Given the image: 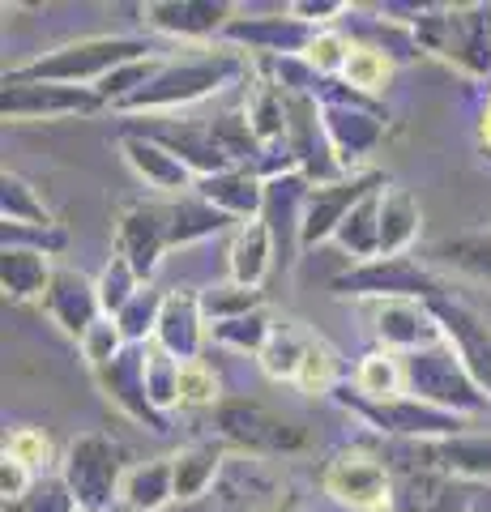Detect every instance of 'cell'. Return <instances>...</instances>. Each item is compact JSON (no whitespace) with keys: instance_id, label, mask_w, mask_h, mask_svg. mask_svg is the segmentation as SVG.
Returning a JSON list of instances; mask_svg holds the SVG:
<instances>
[{"instance_id":"1","label":"cell","mask_w":491,"mask_h":512,"mask_svg":"<svg viewBox=\"0 0 491 512\" xmlns=\"http://www.w3.org/2000/svg\"><path fill=\"white\" fill-rule=\"evenodd\" d=\"M133 133H146L154 141L180 158V163L197 175V180H210V175H223L235 167H257V137L248 128L244 111H227L218 120H167V116H150L141 124H124Z\"/></svg>"},{"instance_id":"2","label":"cell","mask_w":491,"mask_h":512,"mask_svg":"<svg viewBox=\"0 0 491 512\" xmlns=\"http://www.w3.org/2000/svg\"><path fill=\"white\" fill-rule=\"evenodd\" d=\"M248 69L244 64V52H235V47H197L193 56H180V60H163L158 64V73L150 77L146 86L137 94H129L116 111L124 116H171V111H184L201 99H210V94L227 90L235 77Z\"/></svg>"},{"instance_id":"3","label":"cell","mask_w":491,"mask_h":512,"mask_svg":"<svg viewBox=\"0 0 491 512\" xmlns=\"http://www.w3.org/2000/svg\"><path fill=\"white\" fill-rule=\"evenodd\" d=\"M415 52L453 64L483 82L491 77V5H436L415 9Z\"/></svg>"},{"instance_id":"4","label":"cell","mask_w":491,"mask_h":512,"mask_svg":"<svg viewBox=\"0 0 491 512\" xmlns=\"http://www.w3.org/2000/svg\"><path fill=\"white\" fill-rule=\"evenodd\" d=\"M150 60V43L133 39V35H90V39H73L60 43L52 52H43L39 60L22 64V69H9V77H22V82H60V86H99L107 82L124 64Z\"/></svg>"},{"instance_id":"5","label":"cell","mask_w":491,"mask_h":512,"mask_svg":"<svg viewBox=\"0 0 491 512\" xmlns=\"http://www.w3.org/2000/svg\"><path fill=\"white\" fill-rule=\"evenodd\" d=\"M129 470L133 466L124 444L107 431H86V436L69 440L65 457H60V478L69 483L82 512H112V500L120 495Z\"/></svg>"},{"instance_id":"6","label":"cell","mask_w":491,"mask_h":512,"mask_svg":"<svg viewBox=\"0 0 491 512\" xmlns=\"http://www.w3.org/2000/svg\"><path fill=\"white\" fill-rule=\"evenodd\" d=\"M316 103H321L325 137H329V146H334L342 171L359 175L363 163H368V154L385 141L389 116L376 103H368V94H359V90L342 86V82H325Z\"/></svg>"},{"instance_id":"7","label":"cell","mask_w":491,"mask_h":512,"mask_svg":"<svg viewBox=\"0 0 491 512\" xmlns=\"http://www.w3.org/2000/svg\"><path fill=\"white\" fill-rule=\"evenodd\" d=\"M402 372H406V397H419V402L436 410H449L466 419V414H479L487 406V393L474 384V376L466 372V363L457 359V350L449 342L406 355Z\"/></svg>"},{"instance_id":"8","label":"cell","mask_w":491,"mask_h":512,"mask_svg":"<svg viewBox=\"0 0 491 512\" xmlns=\"http://www.w3.org/2000/svg\"><path fill=\"white\" fill-rule=\"evenodd\" d=\"M334 295L342 299H372V303H385V299H445V282H440L432 269H423L419 261L410 256H376V261H363L351 265L346 274L334 278Z\"/></svg>"},{"instance_id":"9","label":"cell","mask_w":491,"mask_h":512,"mask_svg":"<svg viewBox=\"0 0 491 512\" xmlns=\"http://www.w3.org/2000/svg\"><path fill=\"white\" fill-rule=\"evenodd\" d=\"M338 402L368 419L376 431H389V436H402L406 444H423V440H445V436H462L466 419L462 414H449V410H436L419 402V397H398V402H368L351 389L338 393Z\"/></svg>"},{"instance_id":"10","label":"cell","mask_w":491,"mask_h":512,"mask_svg":"<svg viewBox=\"0 0 491 512\" xmlns=\"http://www.w3.org/2000/svg\"><path fill=\"white\" fill-rule=\"evenodd\" d=\"M99 107V90L90 86H60V82H22V77L5 73V90H0V111L9 124H52L73 116H94Z\"/></svg>"},{"instance_id":"11","label":"cell","mask_w":491,"mask_h":512,"mask_svg":"<svg viewBox=\"0 0 491 512\" xmlns=\"http://www.w3.org/2000/svg\"><path fill=\"white\" fill-rule=\"evenodd\" d=\"M214 427L223 440L248 448V453H299V448H308L304 427L248 402V397H231V402L214 406Z\"/></svg>"},{"instance_id":"12","label":"cell","mask_w":491,"mask_h":512,"mask_svg":"<svg viewBox=\"0 0 491 512\" xmlns=\"http://www.w3.org/2000/svg\"><path fill=\"white\" fill-rule=\"evenodd\" d=\"M321 487L334 504L351 512H385L393 508V478L380 466V457L363 453V448H346L321 474Z\"/></svg>"},{"instance_id":"13","label":"cell","mask_w":491,"mask_h":512,"mask_svg":"<svg viewBox=\"0 0 491 512\" xmlns=\"http://www.w3.org/2000/svg\"><path fill=\"white\" fill-rule=\"evenodd\" d=\"M389 188L385 171H359V175H342L334 184H316L308 192V210H304V231H299V248H321L334 244L338 227L359 201H368L372 192Z\"/></svg>"},{"instance_id":"14","label":"cell","mask_w":491,"mask_h":512,"mask_svg":"<svg viewBox=\"0 0 491 512\" xmlns=\"http://www.w3.org/2000/svg\"><path fill=\"white\" fill-rule=\"evenodd\" d=\"M163 252H171V227H167V205L158 201H133L116 218V256H124L141 282L154 278Z\"/></svg>"},{"instance_id":"15","label":"cell","mask_w":491,"mask_h":512,"mask_svg":"<svg viewBox=\"0 0 491 512\" xmlns=\"http://www.w3.org/2000/svg\"><path fill=\"white\" fill-rule=\"evenodd\" d=\"M372 333L380 350L389 355H415V350H432L445 342V329H440L436 312L427 308L423 299H385L372 303Z\"/></svg>"},{"instance_id":"16","label":"cell","mask_w":491,"mask_h":512,"mask_svg":"<svg viewBox=\"0 0 491 512\" xmlns=\"http://www.w3.org/2000/svg\"><path fill=\"white\" fill-rule=\"evenodd\" d=\"M94 380H99V389H103L107 402H112L120 414H129L133 423H146L150 431H158V436L171 427L167 414H158L154 402H150V389H146V346H129L120 359L99 367Z\"/></svg>"},{"instance_id":"17","label":"cell","mask_w":491,"mask_h":512,"mask_svg":"<svg viewBox=\"0 0 491 512\" xmlns=\"http://www.w3.org/2000/svg\"><path fill=\"white\" fill-rule=\"evenodd\" d=\"M316 39V26L299 22L295 13H269V18H235L227 26L223 43L235 52H252L265 60H282V56H308V47Z\"/></svg>"},{"instance_id":"18","label":"cell","mask_w":491,"mask_h":512,"mask_svg":"<svg viewBox=\"0 0 491 512\" xmlns=\"http://www.w3.org/2000/svg\"><path fill=\"white\" fill-rule=\"evenodd\" d=\"M427 308L436 312L440 329H445V342L457 350V359L466 363V372L474 376V384H479L491 402V325L474 308H466V303H457L449 295L432 299Z\"/></svg>"},{"instance_id":"19","label":"cell","mask_w":491,"mask_h":512,"mask_svg":"<svg viewBox=\"0 0 491 512\" xmlns=\"http://www.w3.org/2000/svg\"><path fill=\"white\" fill-rule=\"evenodd\" d=\"M141 22L158 35L171 39H214L227 35V26L235 22V5L227 0H150L141 9Z\"/></svg>"},{"instance_id":"20","label":"cell","mask_w":491,"mask_h":512,"mask_svg":"<svg viewBox=\"0 0 491 512\" xmlns=\"http://www.w3.org/2000/svg\"><path fill=\"white\" fill-rule=\"evenodd\" d=\"M410 457L419 470H432L440 478H466V483H487L491 487V436H445V440H423L410 444Z\"/></svg>"},{"instance_id":"21","label":"cell","mask_w":491,"mask_h":512,"mask_svg":"<svg viewBox=\"0 0 491 512\" xmlns=\"http://www.w3.org/2000/svg\"><path fill=\"white\" fill-rule=\"evenodd\" d=\"M120 154H124V163L133 167L137 180L146 188H154V192H163V197H188V192H197V175L188 171L180 158L163 146V141L124 128L120 133Z\"/></svg>"},{"instance_id":"22","label":"cell","mask_w":491,"mask_h":512,"mask_svg":"<svg viewBox=\"0 0 491 512\" xmlns=\"http://www.w3.org/2000/svg\"><path fill=\"white\" fill-rule=\"evenodd\" d=\"M205 338H210V320L201 308V291L193 286H171L163 303V320H158L154 346H163L167 355H176L180 363H197Z\"/></svg>"},{"instance_id":"23","label":"cell","mask_w":491,"mask_h":512,"mask_svg":"<svg viewBox=\"0 0 491 512\" xmlns=\"http://www.w3.org/2000/svg\"><path fill=\"white\" fill-rule=\"evenodd\" d=\"M43 312L52 316V325H60L69 338L82 342L86 333L103 320V303H99V282L86 278L82 269H56L52 286L43 295Z\"/></svg>"},{"instance_id":"24","label":"cell","mask_w":491,"mask_h":512,"mask_svg":"<svg viewBox=\"0 0 491 512\" xmlns=\"http://www.w3.org/2000/svg\"><path fill=\"white\" fill-rule=\"evenodd\" d=\"M308 192L312 184L299 171L278 175V180H265V210L261 222L274 235V248L291 261V252L299 244V231H304V210H308Z\"/></svg>"},{"instance_id":"25","label":"cell","mask_w":491,"mask_h":512,"mask_svg":"<svg viewBox=\"0 0 491 512\" xmlns=\"http://www.w3.org/2000/svg\"><path fill=\"white\" fill-rule=\"evenodd\" d=\"M197 197L210 201L214 210H223L231 222H257L265 210V175L257 167H235L210 180H197Z\"/></svg>"},{"instance_id":"26","label":"cell","mask_w":491,"mask_h":512,"mask_svg":"<svg viewBox=\"0 0 491 512\" xmlns=\"http://www.w3.org/2000/svg\"><path fill=\"white\" fill-rule=\"evenodd\" d=\"M274 235L269 227L257 218V222H240L231 235V248H227V269H231V282L240 286H252V291H261V282L269 278V265H274Z\"/></svg>"},{"instance_id":"27","label":"cell","mask_w":491,"mask_h":512,"mask_svg":"<svg viewBox=\"0 0 491 512\" xmlns=\"http://www.w3.org/2000/svg\"><path fill=\"white\" fill-rule=\"evenodd\" d=\"M52 278H56V269H52V256L47 252L5 248V256H0V286H5L9 303H43Z\"/></svg>"},{"instance_id":"28","label":"cell","mask_w":491,"mask_h":512,"mask_svg":"<svg viewBox=\"0 0 491 512\" xmlns=\"http://www.w3.org/2000/svg\"><path fill=\"white\" fill-rule=\"evenodd\" d=\"M244 116H248V128L252 137H257V146L269 150V146H287V128H291V99L282 94L269 77H261L257 86H252L248 103H244Z\"/></svg>"},{"instance_id":"29","label":"cell","mask_w":491,"mask_h":512,"mask_svg":"<svg viewBox=\"0 0 491 512\" xmlns=\"http://www.w3.org/2000/svg\"><path fill=\"white\" fill-rule=\"evenodd\" d=\"M120 500L124 508L133 512H163L171 500H176V474H171V457H154V461H141L124 474V487H120Z\"/></svg>"},{"instance_id":"30","label":"cell","mask_w":491,"mask_h":512,"mask_svg":"<svg viewBox=\"0 0 491 512\" xmlns=\"http://www.w3.org/2000/svg\"><path fill=\"white\" fill-rule=\"evenodd\" d=\"M423 214L406 188L380 192V256H402L419 239Z\"/></svg>"},{"instance_id":"31","label":"cell","mask_w":491,"mask_h":512,"mask_svg":"<svg viewBox=\"0 0 491 512\" xmlns=\"http://www.w3.org/2000/svg\"><path fill=\"white\" fill-rule=\"evenodd\" d=\"M0 218L9 227H30V231H56L60 222L56 214L47 210V201L39 197V188L22 180L18 171H5L0 175Z\"/></svg>"},{"instance_id":"32","label":"cell","mask_w":491,"mask_h":512,"mask_svg":"<svg viewBox=\"0 0 491 512\" xmlns=\"http://www.w3.org/2000/svg\"><path fill=\"white\" fill-rule=\"evenodd\" d=\"M227 214L214 210L210 201H201L197 192H188V197H176L167 201V227H171V248H188V244H201V239H210L218 231H227Z\"/></svg>"},{"instance_id":"33","label":"cell","mask_w":491,"mask_h":512,"mask_svg":"<svg viewBox=\"0 0 491 512\" xmlns=\"http://www.w3.org/2000/svg\"><path fill=\"white\" fill-rule=\"evenodd\" d=\"M432 256L445 269H453V274L491 286V227L487 231H466V235L440 239V244L432 248Z\"/></svg>"},{"instance_id":"34","label":"cell","mask_w":491,"mask_h":512,"mask_svg":"<svg viewBox=\"0 0 491 512\" xmlns=\"http://www.w3.org/2000/svg\"><path fill=\"white\" fill-rule=\"evenodd\" d=\"M380 192H385V188H380ZM380 192H372L368 201H359L355 210L346 214L338 235H334V244L351 256L355 265L376 261V256H380Z\"/></svg>"},{"instance_id":"35","label":"cell","mask_w":491,"mask_h":512,"mask_svg":"<svg viewBox=\"0 0 491 512\" xmlns=\"http://www.w3.org/2000/svg\"><path fill=\"white\" fill-rule=\"evenodd\" d=\"M308 342H312V333H304L295 320H278L274 333H269V342H265V350L257 355L261 372L269 380H291L295 384L299 363H304V355H308Z\"/></svg>"},{"instance_id":"36","label":"cell","mask_w":491,"mask_h":512,"mask_svg":"<svg viewBox=\"0 0 491 512\" xmlns=\"http://www.w3.org/2000/svg\"><path fill=\"white\" fill-rule=\"evenodd\" d=\"M355 393L368 397V402H398V397H406L402 355H389V350L363 355L355 367Z\"/></svg>"},{"instance_id":"37","label":"cell","mask_w":491,"mask_h":512,"mask_svg":"<svg viewBox=\"0 0 491 512\" xmlns=\"http://www.w3.org/2000/svg\"><path fill=\"white\" fill-rule=\"evenodd\" d=\"M218 466H223V453L218 444H188L171 457V474H176V500H197V495L210 491Z\"/></svg>"},{"instance_id":"38","label":"cell","mask_w":491,"mask_h":512,"mask_svg":"<svg viewBox=\"0 0 491 512\" xmlns=\"http://www.w3.org/2000/svg\"><path fill=\"white\" fill-rule=\"evenodd\" d=\"M163 303H167V291H158V286H141L133 295V303L116 316V325L124 329V342L129 346H150L154 333H158V320H163Z\"/></svg>"},{"instance_id":"39","label":"cell","mask_w":491,"mask_h":512,"mask_svg":"<svg viewBox=\"0 0 491 512\" xmlns=\"http://www.w3.org/2000/svg\"><path fill=\"white\" fill-rule=\"evenodd\" d=\"M274 325H278V320L261 308V312L223 320V325H210V338L218 346H227V350H240V355H261L265 342H269V333H274Z\"/></svg>"},{"instance_id":"40","label":"cell","mask_w":491,"mask_h":512,"mask_svg":"<svg viewBox=\"0 0 491 512\" xmlns=\"http://www.w3.org/2000/svg\"><path fill=\"white\" fill-rule=\"evenodd\" d=\"M180 372L184 363L176 355H167L163 346H146V389H150V402L158 414H171L180 406Z\"/></svg>"},{"instance_id":"41","label":"cell","mask_w":491,"mask_h":512,"mask_svg":"<svg viewBox=\"0 0 491 512\" xmlns=\"http://www.w3.org/2000/svg\"><path fill=\"white\" fill-rule=\"evenodd\" d=\"M389 77H393L389 52H380V47H372V43L351 47V60H346V69H342V86H351L359 94H380L389 86Z\"/></svg>"},{"instance_id":"42","label":"cell","mask_w":491,"mask_h":512,"mask_svg":"<svg viewBox=\"0 0 491 512\" xmlns=\"http://www.w3.org/2000/svg\"><path fill=\"white\" fill-rule=\"evenodd\" d=\"M338 372H342L338 350L329 346L325 338H312L304 363H299L295 389H299V393H308V397H321V393H329V389H338Z\"/></svg>"},{"instance_id":"43","label":"cell","mask_w":491,"mask_h":512,"mask_svg":"<svg viewBox=\"0 0 491 512\" xmlns=\"http://www.w3.org/2000/svg\"><path fill=\"white\" fill-rule=\"evenodd\" d=\"M201 308H205V320H210V325H223V320L261 312L265 295L252 291V286H240V282H223V286H214V291L201 295Z\"/></svg>"},{"instance_id":"44","label":"cell","mask_w":491,"mask_h":512,"mask_svg":"<svg viewBox=\"0 0 491 512\" xmlns=\"http://www.w3.org/2000/svg\"><path fill=\"white\" fill-rule=\"evenodd\" d=\"M94 282H99L103 316H120V312L133 303V295L141 291V286H146V282L137 278V269H133L129 261H124V256H112V261L103 265V274L94 278Z\"/></svg>"},{"instance_id":"45","label":"cell","mask_w":491,"mask_h":512,"mask_svg":"<svg viewBox=\"0 0 491 512\" xmlns=\"http://www.w3.org/2000/svg\"><path fill=\"white\" fill-rule=\"evenodd\" d=\"M180 406L188 410H205V406H223V380H218V372L210 363H184L180 372Z\"/></svg>"},{"instance_id":"46","label":"cell","mask_w":491,"mask_h":512,"mask_svg":"<svg viewBox=\"0 0 491 512\" xmlns=\"http://www.w3.org/2000/svg\"><path fill=\"white\" fill-rule=\"evenodd\" d=\"M5 512H82V508H77L73 491H69V483L60 474H39L26 500L22 504H5Z\"/></svg>"},{"instance_id":"47","label":"cell","mask_w":491,"mask_h":512,"mask_svg":"<svg viewBox=\"0 0 491 512\" xmlns=\"http://www.w3.org/2000/svg\"><path fill=\"white\" fill-rule=\"evenodd\" d=\"M5 457L22 461V466L35 474V478H39V470H47V466L56 461L52 440H47L39 427H18V431H9V436H5Z\"/></svg>"},{"instance_id":"48","label":"cell","mask_w":491,"mask_h":512,"mask_svg":"<svg viewBox=\"0 0 491 512\" xmlns=\"http://www.w3.org/2000/svg\"><path fill=\"white\" fill-rule=\"evenodd\" d=\"M77 346H82V355H86V363H90V372H99V367H107L112 359H120L124 350H129V342H124V329L116 325V316H103L99 325H94Z\"/></svg>"},{"instance_id":"49","label":"cell","mask_w":491,"mask_h":512,"mask_svg":"<svg viewBox=\"0 0 491 512\" xmlns=\"http://www.w3.org/2000/svg\"><path fill=\"white\" fill-rule=\"evenodd\" d=\"M351 39L346 35H338V30H316V39H312V47H308V64L321 77H342V69H346V60H351Z\"/></svg>"},{"instance_id":"50","label":"cell","mask_w":491,"mask_h":512,"mask_svg":"<svg viewBox=\"0 0 491 512\" xmlns=\"http://www.w3.org/2000/svg\"><path fill=\"white\" fill-rule=\"evenodd\" d=\"M30 487H35V474H30L22 461H13V457L0 461V495H5V504H22Z\"/></svg>"},{"instance_id":"51","label":"cell","mask_w":491,"mask_h":512,"mask_svg":"<svg viewBox=\"0 0 491 512\" xmlns=\"http://www.w3.org/2000/svg\"><path fill=\"white\" fill-rule=\"evenodd\" d=\"M291 13H295L299 22H308V26H316V30H325V22H334L338 13H346V5H342V0H295Z\"/></svg>"},{"instance_id":"52","label":"cell","mask_w":491,"mask_h":512,"mask_svg":"<svg viewBox=\"0 0 491 512\" xmlns=\"http://www.w3.org/2000/svg\"><path fill=\"white\" fill-rule=\"evenodd\" d=\"M479 137H483V146L491 150V99H487V111H483V124H479Z\"/></svg>"},{"instance_id":"53","label":"cell","mask_w":491,"mask_h":512,"mask_svg":"<svg viewBox=\"0 0 491 512\" xmlns=\"http://www.w3.org/2000/svg\"><path fill=\"white\" fill-rule=\"evenodd\" d=\"M385 512H398V508H385Z\"/></svg>"}]
</instances>
